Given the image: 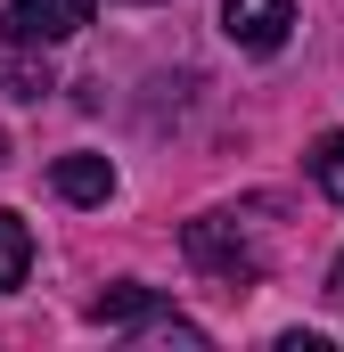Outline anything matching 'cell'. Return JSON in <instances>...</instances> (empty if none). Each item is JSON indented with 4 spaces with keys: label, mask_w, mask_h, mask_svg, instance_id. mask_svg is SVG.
I'll use <instances>...</instances> for the list:
<instances>
[{
    "label": "cell",
    "mask_w": 344,
    "mask_h": 352,
    "mask_svg": "<svg viewBox=\"0 0 344 352\" xmlns=\"http://www.w3.org/2000/svg\"><path fill=\"white\" fill-rule=\"evenodd\" d=\"M303 164H312V180H320V197H336V205H344V131H320Z\"/></svg>",
    "instance_id": "obj_8"
},
{
    "label": "cell",
    "mask_w": 344,
    "mask_h": 352,
    "mask_svg": "<svg viewBox=\"0 0 344 352\" xmlns=\"http://www.w3.org/2000/svg\"><path fill=\"white\" fill-rule=\"evenodd\" d=\"M328 303H344V254H336V270H328V287H320Z\"/></svg>",
    "instance_id": "obj_9"
},
{
    "label": "cell",
    "mask_w": 344,
    "mask_h": 352,
    "mask_svg": "<svg viewBox=\"0 0 344 352\" xmlns=\"http://www.w3.org/2000/svg\"><path fill=\"white\" fill-rule=\"evenodd\" d=\"M180 254L205 270V278H222V287H246V278H262V246L230 221V213H205V221H189L180 230Z\"/></svg>",
    "instance_id": "obj_2"
},
{
    "label": "cell",
    "mask_w": 344,
    "mask_h": 352,
    "mask_svg": "<svg viewBox=\"0 0 344 352\" xmlns=\"http://www.w3.org/2000/svg\"><path fill=\"white\" fill-rule=\"evenodd\" d=\"M58 197H66V205H107V197H115V164H107V156H58Z\"/></svg>",
    "instance_id": "obj_5"
},
{
    "label": "cell",
    "mask_w": 344,
    "mask_h": 352,
    "mask_svg": "<svg viewBox=\"0 0 344 352\" xmlns=\"http://www.w3.org/2000/svg\"><path fill=\"white\" fill-rule=\"evenodd\" d=\"M25 270H33V230H25V213H0V295L25 287Z\"/></svg>",
    "instance_id": "obj_6"
},
{
    "label": "cell",
    "mask_w": 344,
    "mask_h": 352,
    "mask_svg": "<svg viewBox=\"0 0 344 352\" xmlns=\"http://www.w3.org/2000/svg\"><path fill=\"white\" fill-rule=\"evenodd\" d=\"M90 320H107V328H140L148 344H180V352H205V328L197 320H180L156 287H107L98 303H90Z\"/></svg>",
    "instance_id": "obj_1"
},
{
    "label": "cell",
    "mask_w": 344,
    "mask_h": 352,
    "mask_svg": "<svg viewBox=\"0 0 344 352\" xmlns=\"http://www.w3.org/2000/svg\"><path fill=\"white\" fill-rule=\"evenodd\" d=\"M222 33L238 41V50H287V33H295V0H222Z\"/></svg>",
    "instance_id": "obj_4"
},
{
    "label": "cell",
    "mask_w": 344,
    "mask_h": 352,
    "mask_svg": "<svg viewBox=\"0 0 344 352\" xmlns=\"http://www.w3.org/2000/svg\"><path fill=\"white\" fill-rule=\"evenodd\" d=\"M90 16H98V0H8L0 8V41L8 50H50V41H74Z\"/></svg>",
    "instance_id": "obj_3"
},
{
    "label": "cell",
    "mask_w": 344,
    "mask_h": 352,
    "mask_svg": "<svg viewBox=\"0 0 344 352\" xmlns=\"http://www.w3.org/2000/svg\"><path fill=\"white\" fill-rule=\"evenodd\" d=\"M0 90L8 98H41V90H58V74L41 58H25V50H0Z\"/></svg>",
    "instance_id": "obj_7"
}]
</instances>
